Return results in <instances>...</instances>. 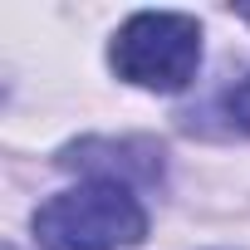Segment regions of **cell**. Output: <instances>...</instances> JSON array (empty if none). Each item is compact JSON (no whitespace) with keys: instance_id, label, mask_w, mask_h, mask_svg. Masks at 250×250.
Returning a JSON list of instances; mask_svg holds the SVG:
<instances>
[{"instance_id":"obj_3","label":"cell","mask_w":250,"mask_h":250,"mask_svg":"<svg viewBox=\"0 0 250 250\" xmlns=\"http://www.w3.org/2000/svg\"><path fill=\"white\" fill-rule=\"evenodd\" d=\"M221 113H226V123H230V133H245V138H250V74H245L235 88H226Z\"/></svg>"},{"instance_id":"obj_2","label":"cell","mask_w":250,"mask_h":250,"mask_svg":"<svg viewBox=\"0 0 250 250\" xmlns=\"http://www.w3.org/2000/svg\"><path fill=\"white\" fill-rule=\"evenodd\" d=\"M108 64L133 88L182 93L201 69V25L182 10H138L113 30Z\"/></svg>"},{"instance_id":"obj_4","label":"cell","mask_w":250,"mask_h":250,"mask_svg":"<svg viewBox=\"0 0 250 250\" xmlns=\"http://www.w3.org/2000/svg\"><path fill=\"white\" fill-rule=\"evenodd\" d=\"M235 15H240V20H245V25H250V5H240V10H235Z\"/></svg>"},{"instance_id":"obj_1","label":"cell","mask_w":250,"mask_h":250,"mask_svg":"<svg viewBox=\"0 0 250 250\" xmlns=\"http://www.w3.org/2000/svg\"><path fill=\"white\" fill-rule=\"evenodd\" d=\"M30 230L40 250H133L147 235V211L123 182H79L49 196L30 216Z\"/></svg>"}]
</instances>
